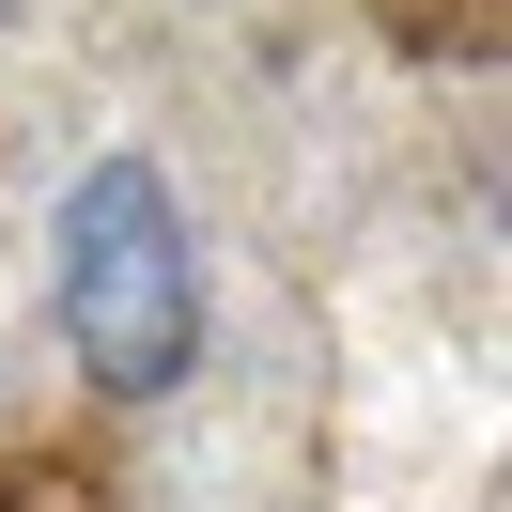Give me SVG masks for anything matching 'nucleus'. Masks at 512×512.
Masks as SVG:
<instances>
[{
	"instance_id": "nucleus-1",
	"label": "nucleus",
	"mask_w": 512,
	"mask_h": 512,
	"mask_svg": "<svg viewBox=\"0 0 512 512\" xmlns=\"http://www.w3.org/2000/svg\"><path fill=\"white\" fill-rule=\"evenodd\" d=\"M47 295H63L78 373L125 388V404H156V388L202 373V249H187V202H171L156 156H94V171L63 187Z\"/></svg>"
}]
</instances>
